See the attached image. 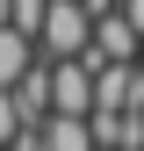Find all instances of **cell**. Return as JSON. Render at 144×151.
I'll return each mask as SVG.
<instances>
[{"label": "cell", "instance_id": "6da1fadb", "mask_svg": "<svg viewBox=\"0 0 144 151\" xmlns=\"http://www.w3.org/2000/svg\"><path fill=\"white\" fill-rule=\"evenodd\" d=\"M43 151H101V144H94V122L50 115V122H43Z\"/></svg>", "mask_w": 144, "mask_h": 151}]
</instances>
